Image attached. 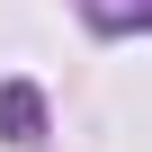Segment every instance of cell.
Masks as SVG:
<instances>
[{"mask_svg": "<svg viewBox=\"0 0 152 152\" xmlns=\"http://www.w3.org/2000/svg\"><path fill=\"white\" fill-rule=\"evenodd\" d=\"M36 90H9V99H0V125H9V143H36Z\"/></svg>", "mask_w": 152, "mask_h": 152, "instance_id": "obj_1", "label": "cell"}]
</instances>
